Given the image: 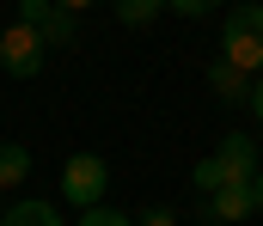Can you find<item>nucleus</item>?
Returning a JSON list of instances; mask_svg holds the SVG:
<instances>
[{
  "label": "nucleus",
  "mask_w": 263,
  "mask_h": 226,
  "mask_svg": "<svg viewBox=\"0 0 263 226\" xmlns=\"http://www.w3.org/2000/svg\"><path fill=\"white\" fill-rule=\"evenodd\" d=\"M135 226H178V214H172V208H147Z\"/></svg>",
  "instance_id": "obj_13"
},
{
  "label": "nucleus",
  "mask_w": 263,
  "mask_h": 226,
  "mask_svg": "<svg viewBox=\"0 0 263 226\" xmlns=\"http://www.w3.org/2000/svg\"><path fill=\"white\" fill-rule=\"evenodd\" d=\"M165 6H172L178 18H202V12H214L220 0H165Z\"/></svg>",
  "instance_id": "obj_12"
},
{
  "label": "nucleus",
  "mask_w": 263,
  "mask_h": 226,
  "mask_svg": "<svg viewBox=\"0 0 263 226\" xmlns=\"http://www.w3.org/2000/svg\"><path fill=\"white\" fill-rule=\"evenodd\" d=\"M0 226H62V214H55L49 202H37V196H31V202H12Z\"/></svg>",
  "instance_id": "obj_9"
},
{
  "label": "nucleus",
  "mask_w": 263,
  "mask_h": 226,
  "mask_svg": "<svg viewBox=\"0 0 263 226\" xmlns=\"http://www.w3.org/2000/svg\"><path fill=\"white\" fill-rule=\"evenodd\" d=\"M80 226H135L129 214H117V208H104V202H98V208H80Z\"/></svg>",
  "instance_id": "obj_11"
},
{
  "label": "nucleus",
  "mask_w": 263,
  "mask_h": 226,
  "mask_svg": "<svg viewBox=\"0 0 263 226\" xmlns=\"http://www.w3.org/2000/svg\"><path fill=\"white\" fill-rule=\"evenodd\" d=\"M251 116H257V122H263V79H257V86H251Z\"/></svg>",
  "instance_id": "obj_14"
},
{
  "label": "nucleus",
  "mask_w": 263,
  "mask_h": 226,
  "mask_svg": "<svg viewBox=\"0 0 263 226\" xmlns=\"http://www.w3.org/2000/svg\"><path fill=\"white\" fill-rule=\"evenodd\" d=\"M202 214L220 226L245 220V214H257V196H251V183H227V190H214V196H202Z\"/></svg>",
  "instance_id": "obj_6"
},
{
  "label": "nucleus",
  "mask_w": 263,
  "mask_h": 226,
  "mask_svg": "<svg viewBox=\"0 0 263 226\" xmlns=\"http://www.w3.org/2000/svg\"><path fill=\"white\" fill-rule=\"evenodd\" d=\"M0 220H6V214H0Z\"/></svg>",
  "instance_id": "obj_17"
},
{
  "label": "nucleus",
  "mask_w": 263,
  "mask_h": 226,
  "mask_svg": "<svg viewBox=\"0 0 263 226\" xmlns=\"http://www.w3.org/2000/svg\"><path fill=\"white\" fill-rule=\"evenodd\" d=\"M62 6H67V12H86V6H92V0H62Z\"/></svg>",
  "instance_id": "obj_16"
},
{
  "label": "nucleus",
  "mask_w": 263,
  "mask_h": 226,
  "mask_svg": "<svg viewBox=\"0 0 263 226\" xmlns=\"http://www.w3.org/2000/svg\"><path fill=\"white\" fill-rule=\"evenodd\" d=\"M110 190V165L98 159V153H73L62 165V196L73 208H98V196Z\"/></svg>",
  "instance_id": "obj_4"
},
{
  "label": "nucleus",
  "mask_w": 263,
  "mask_h": 226,
  "mask_svg": "<svg viewBox=\"0 0 263 226\" xmlns=\"http://www.w3.org/2000/svg\"><path fill=\"white\" fill-rule=\"evenodd\" d=\"M159 12H172V6H165V0H117V18H123V25H153Z\"/></svg>",
  "instance_id": "obj_10"
},
{
  "label": "nucleus",
  "mask_w": 263,
  "mask_h": 226,
  "mask_svg": "<svg viewBox=\"0 0 263 226\" xmlns=\"http://www.w3.org/2000/svg\"><path fill=\"white\" fill-rule=\"evenodd\" d=\"M18 18H25L31 31H43V43H49V49L73 43V12H67L62 0H18Z\"/></svg>",
  "instance_id": "obj_5"
},
{
  "label": "nucleus",
  "mask_w": 263,
  "mask_h": 226,
  "mask_svg": "<svg viewBox=\"0 0 263 226\" xmlns=\"http://www.w3.org/2000/svg\"><path fill=\"white\" fill-rule=\"evenodd\" d=\"M208 86L220 92V104H251V86H257V79L245 74V68H233V61L220 55V61L208 68Z\"/></svg>",
  "instance_id": "obj_7"
},
{
  "label": "nucleus",
  "mask_w": 263,
  "mask_h": 226,
  "mask_svg": "<svg viewBox=\"0 0 263 226\" xmlns=\"http://www.w3.org/2000/svg\"><path fill=\"white\" fill-rule=\"evenodd\" d=\"M220 55L245 74H263V0H245L220 25Z\"/></svg>",
  "instance_id": "obj_2"
},
{
  "label": "nucleus",
  "mask_w": 263,
  "mask_h": 226,
  "mask_svg": "<svg viewBox=\"0 0 263 226\" xmlns=\"http://www.w3.org/2000/svg\"><path fill=\"white\" fill-rule=\"evenodd\" d=\"M251 196H257V208H263V171H257V177H251Z\"/></svg>",
  "instance_id": "obj_15"
},
{
  "label": "nucleus",
  "mask_w": 263,
  "mask_h": 226,
  "mask_svg": "<svg viewBox=\"0 0 263 226\" xmlns=\"http://www.w3.org/2000/svg\"><path fill=\"white\" fill-rule=\"evenodd\" d=\"M43 61H49V43H43V31H31L25 18L0 31V68H6L12 79H31V74H43Z\"/></svg>",
  "instance_id": "obj_3"
},
{
  "label": "nucleus",
  "mask_w": 263,
  "mask_h": 226,
  "mask_svg": "<svg viewBox=\"0 0 263 226\" xmlns=\"http://www.w3.org/2000/svg\"><path fill=\"white\" fill-rule=\"evenodd\" d=\"M25 177H31V153L18 141H0V190H18Z\"/></svg>",
  "instance_id": "obj_8"
},
{
  "label": "nucleus",
  "mask_w": 263,
  "mask_h": 226,
  "mask_svg": "<svg viewBox=\"0 0 263 226\" xmlns=\"http://www.w3.org/2000/svg\"><path fill=\"white\" fill-rule=\"evenodd\" d=\"M251 177H257V141H251V135H227V141L196 165L190 183H196L202 196H214V190H227V183H251Z\"/></svg>",
  "instance_id": "obj_1"
}]
</instances>
